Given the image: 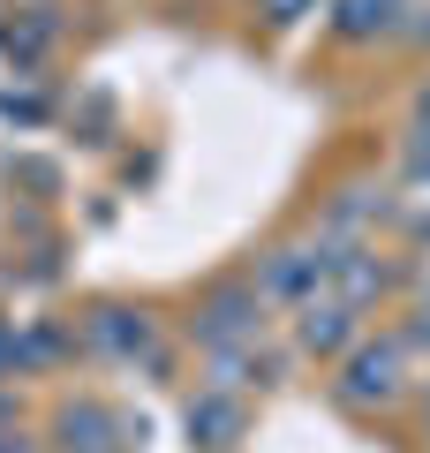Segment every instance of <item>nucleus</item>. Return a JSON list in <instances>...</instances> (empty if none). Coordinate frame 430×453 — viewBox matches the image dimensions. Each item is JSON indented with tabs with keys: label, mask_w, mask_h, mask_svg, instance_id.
Masks as SVG:
<instances>
[{
	"label": "nucleus",
	"mask_w": 430,
	"mask_h": 453,
	"mask_svg": "<svg viewBox=\"0 0 430 453\" xmlns=\"http://www.w3.org/2000/svg\"><path fill=\"white\" fill-rule=\"evenodd\" d=\"M333 393L348 408H393L400 393H408V348H400V333L355 340L348 363H340V378H333Z\"/></svg>",
	"instance_id": "f257e3e1"
},
{
	"label": "nucleus",
	"mask_w": 430,
	"mask_h": 453,
	"mask_svg": "<svg viewBox=\"0 0 430 453\" xmlns=\"http://www.w3.org/2000/svg\"><path fill=\"white\" fill-rule=\"evenodd\" d=\"M333 250H340V242H325V234H318V242H287V250H272V257L257 265V280H250L257 303H265V310H272V303L303 310L310 295H325V280H333Z\"/></svg>",
	"instance_id": "f03ea898"
},
{
	"label": "nucleus",
	"mask_w": 430,
	"mask_h": 453,
	"mask_svg": "<svg viewBox=\"0 0 430 453\" xmlns=\"http://www.w3.org/2000/svg\"><path fill=\"white\" fill-rule=\"evenodd\" d=\"M257 325H265V303H257V288H219L204 310H196V340H204L211 356H234V348H250Z\"/></svg>",
	"instance_id": "7ed1b4c3"
},
{
	"label": "nucleus",
	"mask_w": 430,
	"mask_h": 453,
	"mask_svg": "<svg viewBox=\"0 0 430 453\" xmlns=\"http://www.w3.org/2000/svg\"><path fill=\"white\" fill-rule=\"evenodd\" d=\"M91 348L98 356H113V363H143V371H159L166 363V348H159V325L143 318V310H91Z\"/></svg>",
	"instance_id": "20e7f679"
},
{
	"label": "nucleus",
	"mask_w": 430,
	"mask_h": 453,
	"mask_svg": "<svg viewBox=\"0 0 430 453\" xmlns=\"http://www.w3.org/2000/svg\"><path fill=\"white\" fill-rule=\"evenodd\" d=\"M325 295H333V303H348V310H370V303L385 295V257H378V250H363V242H340Z\"/></svg>",
	"instance_id": "39448f33"
},
{
	"label": "nucleus",
	"mask_w": 430,
	"mask_h": 453,
	"mask_svg": "<svg viewBox=\"0 0 430 453\" xmlns=\"http://www.w3.org/2000/svg\"><path fill=\"white\" fill-rule=\"evenodd\" d=\"M355 325H363V310L333 303V295H310V303L295 310V340H303L310 356H340V348H355Z\"/></svg>",
	"instance_id": "423d86ee"
},
{
	"label": "nucleus",
	"mask_w": 430,
	"mask_h": 453,
	"mask_svg": "<svg viewBox=\"0 0 430 453\" xmlns=\"http://www.w3.org/2000/svg\"><path fill=\"white\" fill-rule=\"evenodd\" d=\"M53 431H61V438H53L61 453H121V446H128V438H121V423H113L98 401L61 408V423H53Z\"/></svg>",
	"instance_id": "0eeeda50"
},
{
	"label": "nucleus",
	"mask_w": 430,
	"mask_h": 453,
	"mask_svg": "<svg viewBox=\"0 0 430 453\" xmlns=\"http://www.w3.org/2000/svg\"><path fill=\"white\" fill-rule=\"evenodd\" d=\"M189 438H196L204 453H227V446L242 438V401H234V393H219V386H204V393L189 401Z\"/></svg>",
	"instance_id": "6e6552de"
},
{
	"label": "nucleus",
	"mask_w": 430,
	"mask_h": 453,
	"mask_svg": "<svg viewBox=\"0 0 430 453\" xmlns=\"http://www.w3.org/2000/svg\"><path fill=\"white\" fill-rule=\"evenodd\" d=\"M53 31H61V23H53L46 8H23L16 23H0V53H8L16 68H38V61H46V46H53Z\"/></svg>",
	"instance_id": "1a4fd4ad"
},
{
	"label": "nucleus",
	"mask_w": 430,
	"mask_h": 453,
	"mask_svg": "<svg viewBox=\"0 0 430 453\" xmlns=\"http://www.w3.org/2000/svg\"><path fill=\"white\" fill-rule=\"evenodd\" d=\"M400 16V0H340V38H378L393 31Z\"/></svg>",
	"instance_id": "9d476101"
},
{
	"label": "nucleus",
	"mask_w": 430,
	"mask_h": 453,
	"mask_svg": "<svg viewBox=\"0 0 430 453\" xmlns=\"http://www.w3.org/2000/svg\"><path fill=\"white\" fill-rule=\"evenodd\" d=\"M370 211H385V189H348L333 204V219H325V242H340V234H348V226H363Z\"/></svg>",
	"instance_id": "9b49d317"
},
{
	"label": "nucleus",
	"mask_w": 430,
	"mask_h": 453,
	"mask_svg": "<svg viewBox=\"0 0 430 453\" xmlns=\"http://www.w3.org/2000/svg\"><path fill=\"white\" fill-rule=\"evenodd\" d=\"M272 8H280V16H295V8H303V0H272Z\"/></svg>",
	"instance_id": "f8f14e48"
}]
</instances>
